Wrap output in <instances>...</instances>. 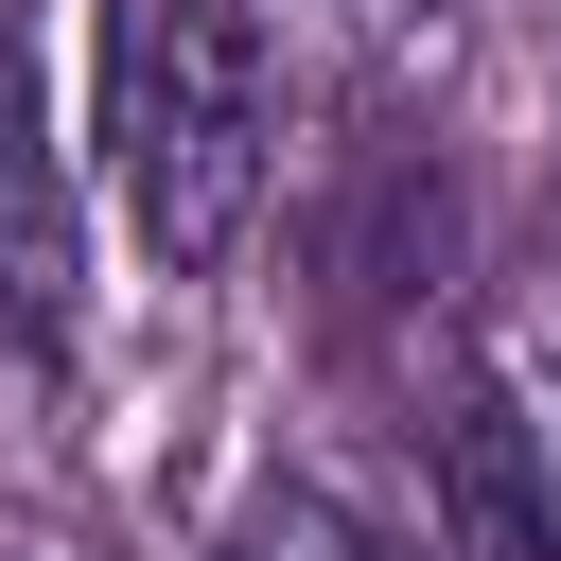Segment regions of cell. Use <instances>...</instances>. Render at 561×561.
<instances>
[{
	"label": "cell",
	"mask_w": 561,
	"mask_h": 561,
	"mask_svg": "<svg viewBox=\"0 0 561 561\" xmlns=\"http://www.w3.org/2000/svg\"><path fill=\"white\" fill-rule=\"evenodd\" d=\"M105 193L158 280H228L280 175V35L263 0H105Z\"/></svg>",
	"instance_id": "6da1fadb"
},
{
	"label": "cell",
	"mask_w": 561,
	"mask_h": 561,
	"mask_svg": "<svg viewBox=\"0 0 561 561\" xmlns=\"http://www.w3.org/2000/svg\"><path fill=\"white\" fill-rule=\"evenodd\" d=\"M438 508L473 561H561V316L473 351L438 403Z\"/></svg>",
	"instance_id": "7a4b0ae2"
},
{
	"label": "cell",
	"mask_w": 561,
	"mask_h": 561,
	"mask_svg": "<svg viewBox=\"0 0 561 561\" xmlns=\"http://www.w3.org/2000/svg\"><path fill=\"white\" fill-rule=\"evenodd\" d=\"M0 351H18V368H70V175H53V140H35L18 35H0Z\"/></svg>",
	"instance_id": "3957f363"
},
{
	"label": "cell",
	"mask_w": 561,
	"mask_h": 561,
	"mask_svg": "<svg viewBox=\"0 0 561 561\" xmlns=\"http://www.w3.org/2000/svg\"><path fill=\"white\" fill-rule=\"evenodd\" d=\"M210 561H386V543H368L316 473H263V491L228 508V543H210Z\"/></svg>",
	"instance_id": "277c9868"
},
{
	"label": "cell",
	"mask_w": 561,
	"mask_h": 561,
	"mask_svg": "<svg viewBox=\"0 0 561 561\" xmlns=\"http://www.w3.org/2000/svg\"><path fill=\"white\" fill-rule=\"evenodd\" d=\"M0 561H53V543H18V526H0Z\"/></svg>",
	"instance_id": "5b68a950"
}]
</instances>
